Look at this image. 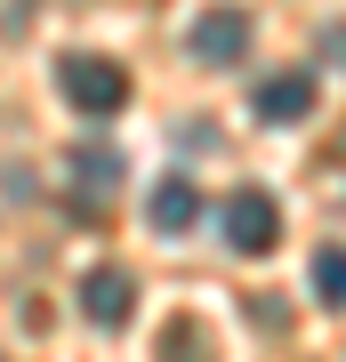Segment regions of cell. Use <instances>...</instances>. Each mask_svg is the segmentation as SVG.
I'll list each match as a JSON object with an SVG mask.
<instances>
[{
  "instance_id": "8992f818",
  "label": "cell",
  "mask_w": 346,
  "mask_h": 362,
  "mask_svg": "<svg viewBox=\"0 0 346 362\" xmlns=\"http://www.w3.org/2000/svg\"><path fill=\"white\" fill-rule=\"evenodd\" d=\"M145 218H154V233H193V226H202V185L161 177L154 194H145Z\"/></svg>"
},
{
  "instance_id": "ba28073f",
  "label": "cell",
  "mask_w": 346,
  "mask_h": 362,
  "mask_svg": "<svg viewBox=\"0 0 346 362\" xmlns=\"http://www.w3.org/2000/svg\"><path fill=\"white\" fill-rule=\"evenodd\" d=\"M73 169H81V177H121V161L105 153V145H81V153H73Z\"/></svg>"
},
{
  "instance_id": "3957f363",
  "label": "cell",
  "mask_w": 346,
  "mask_h": 362,
  "mask_svg": "<svg viewBox=\"0 0 346 362\" xmlns=\"http://www.w3.org/2000/svg\"><path fill=\"white\" fill-rule=\"evenodd\" d=\"M185 57H202V65H233V57H250V16L218 0V8H202L185 25Z\"/></svg>"
},
{
  "instance_id": "52a82bcc",
  "label": "cell",
  "mask_w": 346,
  "mask_h": 362,
  "mask_svg": "<svg viewBox=\"0 0 346 362\" xmlns=\"http://www.w3.org/2000/svg\"><path fill=\"white\" fill-rule=\"evenodd\" d=\"M314 298L346 306V250H314Z\"/></svg>"
},
{
  "instance_id": "277c9868",
  "label": "cell",
  "mask_w": 346,
  "mask_h": 362,
  "mask_svg": "<svg viewBox=\"0 0 346 362\" xmlns=\"http://www.w3.org/2000/svg\"><path fill=\"white\" fill-rule=\"evenodd\" d=\"M129 306H137V282H129V266H89L81 274V314L105 330H121L129 322Z\"/></svg>"
},
{
  "instance_id": "7a4b0ae2",
  "label": "cell",
  "mask_w": 346,
  "mask_h": 362,
  "mask_svg": "<svg viewBox=\"0 0 346 362\" xmlns=\"http://www.w3.org/2000/svg\"><path fill=\"white\" fill-rule=\"evenodd\" d=\"M274 242H282V202H274L266 185H242V194L226 202V250H242V258H266Z\"/></svg>"
},
{
  "instance_id": "6da1fadb",
  "label": "cell",
  "mask_w": 346,
  "mask_h": 362,
  "mask_svg": "<svg viewBox=\"0 0 346 362\" xmlns=\"http://www.w3.org/2000/svg\"><path fill=\"white\" fill-rule=\"evenodd\" d=\"M57 89H64V105H73V113H89V121H105V113H121L129 105V73L113 65V57H64L57 65Z\"/></svg>"
},
{
  "instance_id": "5b68a950",
  "label": "cell",
  "mask_w": 346,
  "mask_h": 362,
  "mask_svg": "<svg viewBox=\"0 0 346 362\" xmlns=\"http://www.w3.org/2000/svg\"><path fill=\"white\" fill-rule=\"evenodd\" d=\"M250 113H258V121H306V113H314V81H306V73H266V81L250 89Z\"/></svg>"
}]
</instances>
